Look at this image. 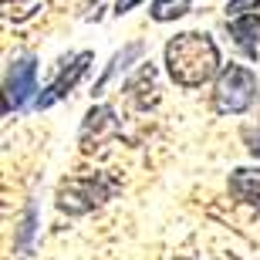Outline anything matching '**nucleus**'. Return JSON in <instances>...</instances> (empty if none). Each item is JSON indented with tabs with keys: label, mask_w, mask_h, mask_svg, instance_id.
I'll use <instances>...</instances> for the list:
<instances>
[{
	"label": "nucleus",
	"mask_w": 260,
	"mask_h": 260,
	"mask_svg": "<svg viewBox=\"0 0 260 260\" xmlns=\"http://www.w3.org/2000/svg\"><path fill=\"white\" fill-rule=\"evenodd\" d=\"M220 51L210 34L203 30H183L166 44V71L179 88H200L210 78L220 75Z\"/></svg>",
	"instance_id": "1"
},
{
	"label": "nucleus",
	"mask_w": 260,
	"mask_h": 260,
	"mask_svg": "<svg viewBox=\"0 0 260 260\" xmlns=\"http://www.w3.org/2000/svg\"><path fill=\"white\" fill-rule=\"evenodd\" d=\"M122 189L115 176L91 173V176H71L58 186V210L68 216H85V213L105 206L112 196Z\"/></svg>",
	"instance_id": "2"
},
{
	"label": "nucleus",
	"mask_w": 260,
	"mask_h": 260,
	"mask_svg": "<svg viewBox=\"0 0 260 260\" xmlns=\"http://www.w3.org/2000/svg\"><path fill=\"white\" fill-rule=\"evenodd\" d=\"M257 102V75L247 64H223L213 81V108L220 115H243Z\"/></svg>",
	"instance_id": "3"
},
{
	"label": "nucleus",
	"mask_w": 260,
	"mask_h": 260,
	"mask_svg": "<svg viewBox=\"0 0 260 260\" xmlns=\"http://www.w3.org/2000/svg\"><path fill=\"white\" fill-rule=\"evenodd\" d=\"M30 102H38V58L20 54L7 64L4 75V115L24 112Z\"/></svg>",
	"instance_id": "4"
},
{
	"label": "nucleus",
	"mask_w": 260,
	"mask_h": 260,
	"mask_svg": "<svg viewBox=\"0 0 260 260\" xmlns=\"http://www.w3.org/2000/svg\"><path fill=\"white\" fill-rule=\"evenodd\" d=\"M91 61H95V54H91V51H81V54H75V58H68L64 64H61L58 78H54L44 91H38V102H34V105H38V108H51V105H58L61 98H68L78 88V81L88 75Z\"/></svg>",
	"instance_id": "5"
},
{
	"label": "nucleus",
	"mask_w": 260,
	"mask_h": 260,
	"mask_svg": "<svg viewBox=\"0 0 260 260\" xmlns=\"http://www.w3.org/2000/svg\"><path fill=\"white\" fill-rule=\"evenodd\" d=\"M118 132V118L108 105H95L81 122V149H95L98 142H105L108 135Z\"/></svg>",
	"instance_id": "6"
},
{
	"label": "nucleus",
	"mask_w": 260,
	"mask_h": 260,
	"mask_svg": "<svg viewBox=\"0 0 260 260\" xmlns=\"http://www.w3.org/2000/svg\"><path fill=\"white\" fill-rule=\"evenodd\" d=\"M230 38L233 44L247 54V58H257L260 48V17L257 14H240V17H230Z\"/></svg>",
	"instance_id": "7"
},
{
	"label": "nucleus",
	"mask_w": 260,
	"mask_h": 260,
	"mask_svg": "<svg viewBox=\"0 0 260 260\" xmlns=\"http://www.w3.org/2000/svg\"><path fill=\"white\" fill-rule=\"evenodd\" d=\"M230 193L247 206L260 210V166H240L230 173Z\"/></svg>",
	"instance_id": "8"
},
{
	"label": "nucleus",
	"mask_w": 260,
	"mask_h": 260,
	"mask_svg": "<svg viewBox=\"0 0 260 260\" xmlns=\"http://www.w3.org/2000/svg\"><path fill=\"white\" fill-rule=\"evenodd\" d=\"M142 51H145V44H142V41H132V44H125V48H122V51L115 54V58H112V64L105 68V75L98 78V85H95V91H91V95H102V91H105V85H108V81H112V78L118 75V71H125V68L132 64L135 58H142Z\"/></svg>",
	"instance_id": "9"
},
{
	"label": "nucleus",
	"mask_w": 260,
	"mask_h": 260,
	"mask_svg": "<svg viewBox=\"0 0 260 260\" xmlns=\"http://www.w3.org/2000/svg\"><path fill=\"white\" fill-rule=\"evenodd\" d=\"M189 4H193V0H152L149 14H152V20H159V24H169V20L189 14Z\"/></svg>",
	"instance_id": "10"
},
{
	"label": "nucleus",
	"mask_w": 260,
	"mask_h": 260,
	"mask_svg": "<svg viewBox=\"0 0 260 260\" xmlns=\"http://www.w3.org/2000/svg\"><path fill=\"white\" fill-rule=\"evenodd\" d=\"M34 223H38V206L30 203L27 213H24V223H20V237H17V247H20V250H27V247H30V237H34Z\"/></svg>",
	"instance_id": "11"
},
{
	"label": "nucleus",
	"mask_w": 260,
	"mask_h": 260,
	"mask_svg": "<svg viewBox=\"0 0 260 260\" xmlns=\"http://www.w3.org/2000/svg\"><path fill=\"white\" fill-rule=\"evenodd\" d=\"M260 7V0H230L226 4V17H240V14H250Z\"/></svg>",
	"instance_id": "12"
},
{
	"label": "nucleus",
	"mask_w": 260,
	"mask_h": 260,
	"mask_svg": "<svg viewBox=\"0 0 260 260\" xmlns=\"http://www.w3.org/2000/svg\"><path fill=\"white\" fill-rule=\"evenodd\" d=\"M243 139H247V149H250V152L260 159V128H257V132H253V128H247V132H243Z\"/></svg>",
	"instance_id": "13"
},
{
	"label": "nucleus",
	"mask_w": 260,
	"mask_h": 260,
	"mask_svg": "<svg viewBox=\"0 0 260 260\" xmlns=\"http://www.w3.org/2000/svg\"><path fill=\"white\" fill-rule=\"evenodd\" d=\"M139 4H145V0H115V17H125L132 7H139Z\"/></svg>",
	"instance_id": "14"
}]
</instances>
